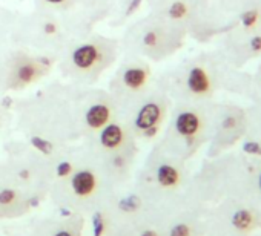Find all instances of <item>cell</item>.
I'll return each instance as SVG.
<instances>
[{"mask_svg":"<svg viewBox=\"0 0 261 236\" xmlns=\"http://www.w3.org/2000/svg\"><path fill=\"white\" fill-rule=\"evenodd\" d=\"M241 20H243V25L246 28H253L258 22V11L256 10H249L246 11L243 16H241Z\"/></svg>","mask_w":261,"mask_h":236,"instance_id":"15","label":"cell"},{"mask_svg":"<svg viewBox=\"0 0 261 236\" xmlns=\"http://www.w3.org/2000/svg\"><path fill=\"white\" fill-rule=\"evenodd\" d=\"M45 33H46V34H54V33H56V25L51 23V22H48V23L45 25Z\"/></svg>","mask_w":261,"mask_h":236,"instance_id":"23","label":"cell"},{"mask_svg":"<svg viewBox=\"0 0 261 236\" xmlns=\"http://www.w3.org/2000/svg\"><path fill=\"white\" fill-rule=\"evenodd\" d=\"M157 180L163 187H172L178 183L180 175L175 167H172L169 164H163L157 170Z\"/></svg>","mask_w":261,"mask_h":236,"instance_id":"10","label":"cell"},{"mask_svg":"<svg viewBox=\"0 0 261 236\" xmlns=\"http://www.w3.org/2000/svg\"><path fill=\"white\" fill-rule=\"evenodd\" d=\"M259 189H261V176H259Z\"/></svg>","mask_w":261,"mask_h":236,"instance_id":"31","label":"cell"},{"mask_svg":"<svg viewBox=\"0 0 261 236\" xmlns=\"http://www.w3.org/2000/svg\"><path fill=\"white\" fill-rule=\"evenodd\" d=\"M162 116H163V110L159 103H146L137 113L136 126L140 131H143L146 137H152L159 129Z\"/></svg>","mask_w":261,"mask_h":236,"instance_id":"1","label":"cell"},{"mask_svg":"<svg viewBox=\"0 0 261 236\" xmlns=\"http://www.w3.org/2000/svg\"><path fill=\"white\" fill-rule=\"evenodd\" d=\"M252 222H253V218L249 210H238L232 216V224L238 230H247L252 225Z\"/></svg>","mask_w":261,"mask_h":236,"instance_id":"11","label":"cell"},{"mask_svg":"<svg viewBox=\"0 0 261 236\" xmlns=\"http://www.w3.org/2000/svg\"><path fill=\"white\" fill-rule=\"evenodd\" d=\"M142 236H159V234L155 231H152V230H146V231L142 233Z\"/></svg>","mask_w":261,"mask_h":236,"instance_id":"25","label":"cell"},{"mask_svg":"<svg viewBox=\"0 0 261 236\" xmlns=\"http://www.w3.org/2000/svg\"><path fill=\"white\" fill-rule=\"evenodd\" d=\"M111 107L106 103H95L86 112V123L91 129H101L111 120Z\"/></svg>","mask_w":261,"mask_h":236,"instance_id":"5","label":"cell"},{"mask_svg":"<svg viewBox=\"0 0 261 236\" xmlns=\"http://www.w3.org/2000/svg\"><path fill=\"white\" fill-rule=\"evenodd\" d=\"M56 236H72V234H71L69 231H59Z\"/></svg>","mask_w":261,"mask_h":236,"instance_id":"29","label":"cell"},{"mask_svg":"<svg viewBox=\"0 0 261 236\" xmlns=\"http://www.w3.org/2000/svg\"><path fill=\"white\" fill-rule=\"evenodd\" d=\"M105 230V221L100 212L94 215V236H101Z\"/></svg>","mask_w":261,"mask_h":236,"instance_id":"17","label":"cell"},{"mask_svg":"<svg viewBox=\"0 0 261 236\" xmlns=\"http://www.w3.org/2000/svg\"><path fill=\"white\" fill-rule=\"evenodd\" d=\"M235 125V120L233 118H227V120L224 122V128H229V126H233Z\"/></svg>","mask_w":261,"mask_h":236,"instance_id":"24","label":"cell"},{"mask_svg":"<svg viewBox=\"0 0 261 236\" xmlns=\"http://www.w3.org/2000/svg\"><path fill=\"white\" fill-rule=\"evenodd\" d=\"M31 144H33L37 151H40L43 155H49V154L53 152V144H51L49 141H46L45 138L33 137V138H31Z\"/></svg>","mask_w":261,"mask_h":236,"instance_id":"13","label":"cell"},{"mask_svg":"<svg viewBox=\"0 0 261 236\" xmlns=\"http://www.w3.org/2000/svg\"><path fill=\"white\" fill-rule=\"evenodd\" d=\"M201 128V120L200 116L195 113V112H191V110H186V112H181L177 120H175V129L180 135L186 137V138H191L194 135L198 134Z\"/></svg>","mask_w":261,"mask_h":236,"instance_id":"4","label":"cell"},{"mask_svg":"<svg viewBox=\"0 0 261 236\" xmlns=\"http://www.w3.org/2000/svg\"><path fill=\"white\" fill-rule=\"evenodd\" d=\"M148 77H149V72H148L146 68H143V66H133V68H129V69L124 71L123 83L129 89L139 91V89H142L146 84Z\"/></svg>","mask_w":261,"mask_h":236,"instance_id":"7","label":"cell"},{"mask_svg":"<svg viewBox=\"0 0 261 236\" xmlns=\"http://www.w3.org/2000/svg\"><path fill=\"white\" fill-rule=\"evenodd\" d=\"M40 71H42L40 63L39 65L34 63V62L20 63L14 71V80H16L17 84H30L39 77Z\"/></svg>","mask_w":261,"mask_h":236,"instance_id":"9","label":"cell"},{"mask_svg":"<svg viewBox=\"0 0 261 236\" xmlns=\"http://www.w3.org/2000/svg\"><path fill=\"white\" fill-rule=\"evenodd\" d=\"M20 178H23V180L30 178V172H28V170H22V172H20Z\"/></svg>","mask_w":261,"mask_h":236,"instance_id":"27","label":"cell"},{"mask_svg":"<svg viewBox=\"0 0 261 236\" xmlns=\"http://www.w3.org/2000/svg\"><path fill=\"white\" fill-rule=\"evenodd\" d=\"M243 151L250 155H261V144H258L255 141H247V143H244Z\"/></svg>","mask_w":261,"mask_h":236,"instance_id":"18","label":"cell"},{"mask_svg":"<svg viewBox=\"0 0 261 236\" xmlns=\"http://www.w3.org/2000/svg\"><path fill=\"white\" fill-rule=\"evenodd\" d=\"M16 198H17V195H16V192L13 189H5V190L0 192V204H2V205L13 204L16 201Z\"/></svg>","mask_w":261,"mask_h":236,"instance_id":"16","label":"cell"},{"mask_svg":"<svg viewBox=\"0 0 261 236\" xmlns=\"http://www.w3.org/2000/svg\"><path fill=\"white\" fill-rule=\"evenodd\" d=\"M188 14V5L183 2H174L169 8V16L172 19H183Z\"/></svg>","mask_w":261,"mask_h":236,"instance_id":"14","label":"cell"},{"mask_svg":"<svg viewBox=\"0 0 261 236\" xmlns=\"http://www.w3.org/2000/svg\"><path fill=\"white\" fill-rule=\"evenodd\" d=\"M60 213H62L63 216H69V215H71V212L66 210V209H60Z\"/></svg>","mask_w":261,"mask_h":236,"instance_id":"28","label":"cell"},{"mask_svg":"<svg viewBox=\"0 0 261 236\" xmlns=\"http://www.w3.org/2000/svg\"><path fill=\"white\" fill-rule=\"evenodd\" d=\"M48 4H53V5H60V4H63L65 0H46Z\"/></svg>","mask_w":261,"mask_h":236,"instance_id":"26","label":"cell"},{"mask_svg":"<svg viewBox=\"0 0 261 236\" xmlns=\"http://www.w3.org/2000/svg\"><path fill=\"white\" fill-rule=\"evenodd\" d=\"M124 140V132L118 125H106L101 128L100 134V143L106 149H117L121 146Z\"/></svg>","mask_w":261,"mask_h":236,"instance_id":"8","label":"cell"},{"mask_svg":"<svg viewBox=\"0 0 261 236\" xmlns=\"http://www.w3.org/2000/svg\"><path fill=\"white\" fill-rule=\"evenodd\" d=\"M189 234H191V228L186 224H177L171 230V236H189Z\"/></svg>","mask_w":261,"mask_h":236,"instance_id":"19","label":"cell"},{"mask_svg":"<svg viewBox=\"0 0 261 236\" xmlns=\"http://www.w3.org/2000/svg\"><path fill=\"white\" fill-rule=\"evenodd\" d=\"M101 58V49L97 45L86 43L79 46L72 54V63L80 71L92 69Z\"/></svg>","mask_w":261,"mask_h":236,"instance_id":"2","label":"cell"},{"mask_svg":"<svg viewBox=\"0 0 261 236\" xmlns=\"http://www.w3.org/2000/svg\"><path fill=\"white\" fill-rule=\"evenodd\" d=\"M118 207L123 210V212H136L139 207H140V199L137 196H127V198H123L118 204Z\"/></svg>","mask_w":261,"mask_h":236,"instance_id":"12","label":"cell"},{"mask_svg":"<svg viewBox=\"0 0 261 236\" xmlns=\"http://www.w3.org/2000/svg\"><path fill=\"white\" fill-rule=\"evenodd\" d=\"M250 48H252V51H255V52H259V51H261V36L252 37V40H250Z\"/></svg>","mask_w":261,"mask_h":236,"instance_id":"22","label":"cell"},{"mask_svg":"<svg viewBox=\"0 0 261 236\" xmlns=\"http://www.w3.org/2000/svg\"><path fill=\"white\" fill-rule=\"evenodd\" d=\"M30 202H31V205H33V207H36V205L39 204V198H33Z\"/></svg>","mask_w":261,"mask_h":236,"instance_id":"30","label":"cell"},{"mask_svg":"<svg viewBox=\"0 0 261 236\" xmlns=\"http://www.w3.org/2000/svg\"><path fill=\"white\" fill-rule=\"evenodd\" d=\"M157 43H159V37L155 33H148L145 36V45L146 46H155Z\"/></svg>","mask_w":261,"mask_h":236,"instance_id":"21","label":"cell"},{"mask_svg":"<svg viewBox=\"0 0 261 236\" xmlns=\"http://www.w3.org/2000/svg\"><path fill=\"white\" fill-rule=\"evenodd\" d=\"M72 190L79 196H89L95 190V176L89 170H80L72 176Z\"/></svg>","mask_w":261,"mask_h":236,"instance_id":"6","label":"cell"},{"mask_svg":"<svg viewBox=\"0 0 261 236\" xmlns=\"http://www.w3.org/2000/svg\"><path fill=\"white\" fill-rule=\"evenodd\" d=\"M71 170H72V166H71L69 163H60V164L57 166V175H59L60 178L68 176V175L71 173Z\"/></svg>","mask_w":261,"mask_h":236,"instance_id":"20","label":"cell"},{"mask_svg":"<svg viewBox=\"0 0 261 236\" xmlns=\"http://www.w3.org/2000/svg\"><path fill=\"white\" fill-rule=\"evenodd\" d=\"M186 84H188V89L194 95H206V94L211 92V78H209V74L201 66H194L189 71Z\"/></svg>","mask_w":261,"mask_h":236,"instance_id":"3","label":"cell"}]
</instances>
